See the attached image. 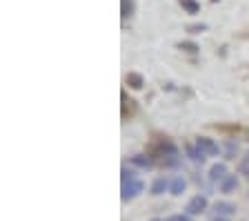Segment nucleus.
I'll list each match as a JSON object with an SVG mask.
<instances>
[{
    "mask_svg": "<svg viewBox=\"0 0 249 221\" xmlns=\"http://www.w3.org/2000/svg\"><path fill=\"white\" fill-rule=\"evenodd\" d=\"M213 221H229L227 217H213Z\"/></svg>",
    "mask_w": 249,
    "mask_h": 221,
    "instance_id": "obj_20",
    "label": "nucleus"
},
{
    "mask_svg": "<svg viewBox=\"0 0 249 221\" xmlns=\"http://www.w3.org/2000/svg\"><path fill=\"white\" fill-rule=\"evenodd\" d=\"M127 85H129L131 90H142V85H145V79L136 72H129L127 74Z\"/></svg>",
    "mask_w": 249,
    "mask_h": 221,
    "instance_id": "obj_12",
    "label": "nucleus"
},
{
    "mask_svg": "<svg viewBox=\"0 0 249 221\" xmlns=\"http://www.w3.org/2000/svg\"><path fill=\"white\" fill-rule=\"evenodd\" d=\"M236 212V205L229 201H218L216 203V217H231Z\"/></svg>",
    "mask_w": 249,
    "mask_h": 221,
    "instance_id": "obj_10",
    "label": "nucleus"
},
{
    "mask_svg": "<svg viewBox=\"0 0 249 221\" xmlns=\"http://www.w3.org/2000/svg\"><path fill=\"white\" fill-rule=\"evenodd\" d=\"M187 215L194 217V215H202V212L207 210V197L205 195H196L189 199V203H187Z\"/></svg>",
    "mask_w": 249,
    "mask_h": 221,
    "instance_id": "obj_2",
    "label": "nucleus"
},
{
    "mask_svg": "<svg viewBox=\"0 0 249 221\" xmlns=\"http://www.w3.org/2000/svg\"><path fill=\"white\" fill-rule=\"evenodd\" d=\"M187 29H189V32H194V34H198V32H202V29H207V27H205V25H189Z\"/></svg>",
    "mask_w": 249,
    "mask_h": 221,
    "instance_id": "obj_19",
    "label": "nucleus"
},
{
    "mask_svg": "<svg viewBox=\"0 0 249 221\" xmlns=\"http://www.w3.org/2000/svg\"><path fill=\"white\" fill-rule=\"evenodd\" d=\"M129 161H131V165H136V168H140V170H151L154 168V159H151L149 154H134Z\"/></svg>",
    "mask_w": 249,
    "mask_h": 221,
    "instance_id": "obj_5",
    "label": "nucleus"
},
{
    "mask_svg": "<svg viewBox=\"0 0 249 221\" xmlns=\"http://www.w3.org/2000/svg\"><path fill=\"white\" fill-rule=\"evenodd\" d=\"M196 145L200 147V150L207 154V157H216V154L220 152L218 143L213 141V139H209V137H198V139H196Z\"/></svg>",
    "mask_w": 249,
    "mask_h": 221,
    "instance_id": "obj_3",
    "label": "nucleus"
},
{
    "mask_svg": "<svg viewBox=\"0 0 249 221\" xmlns=\"http://www.w3.org/2000/svg\"><path fill=\"white\" fill-rule=\"evenodd\" d=\"M238 174H243V177H247V179H249V152L245 154L243 159H240V163H238Z\"/></svg>",
    "mask_w": 249,
    "mask_h": 221,
    "instance_id": "obj_15",
    "label": "nucleus"
},
{
    "mask_svg": "<svg viewBox=\"0 0 249 221\" xmlns=\"http://www.w3.org/2000/svg\"><path fill=\"white\" fill-rule=\"evenodd\" d=\"M225 177H227V168H225V163H213L212 168H209V181L220 183Z\"/></svg>",
    "mask_w": 249,
    "mask_h": 221,
    "instance_id": "obj_7",
    "label": "nucleus"
},
{
    "mask_svg": "<svg viewBox=\"0 0 249 221\" xmlns=\"http://www.w3.org/2000/svg\"><path fill=\"white\" fill-rule=\"evenodd\" d=\"M187 157L192 159V161H196V163H202V161L207 159V154L202 152L200 147H198L196 143H194V145H187Z\"/></svg>",
    "mask_w": 249,
    "mask_h": 221,
    "instance_id": "obj_11",
    "label": "nucleus"
},
{
    "mask_svg": "<svg viewBox=\"0 0 249 221\" xmlns=\"http://www.w3.org/2000/svg\"><path fill=\"white\" fill-rule=\"evenodd\" d=\"M165 221H192V217L189 215H171V217H167Z\"/></svg>",
    "mask_w": 249,
    "mask_h": 221,
    "instance_id": "obj_17",
    "label": "nucleus"
},
{
    "mask_svg": "<svg viewBox=\"0 0 249 221\" xmlns=\"http://www.w3.org/2000/svg\"><path fill=\"white\" fill-rule=\"evenodd\" d=\"M180 7L187 14H198L200 11V2H196V0H180Z\"/></svg>",
    "mask_w": 249,
    "mask_h": 221,
    "instance_id": "obj_14",
    "label": "nucleus"
},
{
    "mask_svg": "<svg viewBox=\"0 0 249 221\" xmlns=\"http://www.w3.org/2000/svg\"><path fill=\"white\" fill-rule=\"evenodd\" d=\"M169 183L171 181L167 179V177H156V179L151 181V195L154 197L165 195V190H169Z\"/></svg>",
    "mask_w": 249,
    "mask_h": 221,
    "instance_id": "obj_6",
    "label": "nucleus"
},
{
    "mask_svg": "<svg viewBox=\"0 0 249 221\" xmlns=\"http://www.w3.org/2000/svg\"><path fill=\"white\" fill-rule=\"evenodd\" d=\"M180 49H185V52H198V45H194V42H180Z\"/></svg>",
    "mask_w": 249,
    "mask_h": 221,
    "instance_id": "obj_18",
    "label": "nucleus"
},
{
    "mask_svg": "<svg viewBox=\"0 0 249 221\" xmlns=\"http://www.w3.org/2000/svg\"><path fill=\"white\" fill-rule=\"evenodd\" d=\"M145 190V183L140 179H131V181H124L123 183V201H131V199H136V197L140 195Z\"/></svg>",
    "mask_w": 249,
    "mask_h": 221,
    "instance_id": "obj_1",
    "label": "nucleus"
},
{
    "mask_svg": "<svg viewBox=\"0 0 249 221\" xmlns=\"http://www.w3.org/2000/svg\"><path fill=\"white\" fill-rule=\"evenodd\" d=\"M151 221H162V219H151Z\"/></svg>",
    "mask_w": 249,
    "mask_h": 221,
    "instance_id": "obj_21",
    "label": "nucleus"
},
{
    "mask_svg": "<svg viewBox=\"0 0 249 221\" xmlns=\"http://www.w3.org/2000/svg\"><path fill=\"white\" fill-rule=\"evenodd\" d=\"M134 11H136V2H134V0H120V16L129 18Z\"/></svg>",
    "mask_w": 249,
    "mask_h": 221,
    "instance_id": "obj_13",
    "label": "nucleus"
},
{
    "mask_svg": "<svg viewBox=\"0 0 249 221\" xmlns=\"http://www.w3.org/2000/svg\"><path fill=\"white\" fill-rule=\"evenodd\" d=\"M185 190H187L185 177H182V174H176V177L171 179V183H169V192H171V195H176V197H180Z\"/></svg>",
    "mask_w": 249,
    "mask_h": 221,
    "instance_id": "obj_8",
    "label": "nucleus"
},
{
    "mask_svg": "<svg viewBox=\"0 0 249 221\" xmlns=\"http://www.w3.org/2000/svg\"><path fill=\"white\" fill-rule=\"evenodd\" d=\"M120 172H123V183H124V181L136 179V172H134V170H129L127 165H123V170H120Z\"/></svg>",
    "mask_w": 249,
    "mask_h": 221,
    "instance_id": "obj_16",
    "label": "nucleus"
},
{
    "mask_svg": "<svg viewBox=\"0 0 249 221\" xmlns=\"http://www.w3.org/2000/svg\"><path fill=\"white\" fill-rule=\"evenodd\" d=\"M223 154H225V159H236V154H238V141H233V139H225Z\"/></svg>",
    "mask_w": 249,
    "mask_h": 221,
    "instance_id": "obj_9",
    "label": "nucleus"
},
{
    "mask_svg": "<svg viewBox=\"0 0 249 221\" xmlns=\"http://www.w3.org/2000/svg\"><path fill=\"white\" fill-rule=\"evenodd\" d=\"M236 190H238V177H236V174H227V177L220 181V192H223V195H231Z\"/></svg>",
    "mask_w": 249,
    "mask_h": 221,
    "instance_id": "obj_4",
    "label": "nucleus"
}]
</instances>
